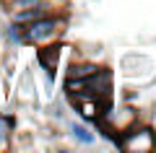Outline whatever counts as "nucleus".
<instances>
[{
  "label": "nucleus",
  "instance_id": "1",
  "mask_svg": "<svg viewBox=\"0 0 156 153\" xmlns=\"http://www.w3.org/2000/svg\"><path fill=\"white\" fill-rule=\"evenodd\" d=\"M62 16H39L29 23H21V39L23 44H50L57 34L62 31Z\"/></svg>",
  "mask_w": 156,
  "mask_h": 153
},
{
  "label": "nucleus",
  "instance_id": "2",
  "mask_svg": "<svg viewBox=\"0 0 156 153\" xmlns=\"http://www.w3.org/2000/svg\"><path fill=\"white\" fill-rule=\"evenodd\" d=\"M151 130H133L128 137L117 140V148H128V151H138V148H151Z\"/></svg>",
  "mask_w": 156,
  "mask_h": 153
},
{
  "label": "nucleus",
  "instance_id": "3",
  "mask_svg": "<svg viewBox=\"0 0 156 153\" xmlns=\"http://www.w3.org/2000/svg\"><path fill=\"white\" fill-rule=\"evenodd\" d=\"M65 127H68V135H70L76 143H81V145H94L96 143L94 130H91L86 122H68Z\"/></svg>",
  "mask_w": 156,
  "mask_h": 153
},
{
  "label": "nucleus",
  "instance_id": "4",
  "mask_svg": "<svg viewBox=\"0 0 156 153\" xmlns=\"http://www.w3.org/2000/svg\"><path fill=\"white\" fill-rule=\"evenodd\" d=\"M60 49L62 47L50 44V47H44V49H39V52H37V57H39V62H42V68L47 70V75H55L57 62H60Z\"/></svg>",
  "mask_w": 156,
  "mask_h": 153
},
{
  "label": "nucleus",
  "instance_id": "5",
  "mask_svg": "<svg viewBox=\"0 0 156 153\" xmlns=\"http://www.w3.org/2000/svg\"><path fill=\"white\" fill-rule=\"evenodd\" d=\"M96 70H99V68H96L94 62H76V65H70L65 70V78H89V75H94Z\"/></svg>",
  "mask_w": 156,
  "mask_h": 153
},
{
  "label": "nucleus",
  "instance_id": "6",
  "mask_svg": "<svg viewBox=\"0 0 156 153\" xmlns=\"http://www.w3.org/2000/svg\"><path fill=\"white\" fill-rule=\"evenodd\" d=\"M3 34H5V39L11 44H23V39H21V23H8L5 29H3Z\"/></svg>",
  "mask_w": 156,
  "mask_h": 153
},
{
  "label": "nucleus",
  "instance_id": "7",
  "mask_svg": "<svg viewBox=\"0 0 156 153\" xmlns=\"http://www.w3.org/2000/svg\"><path fill=\"white\" fill-rule=\"evenodd\" d=\"M8 135H11V127H8L5 117H0V148L8 145Z\"/></svg>",
  "mask_w": 156,
  "mask_h": 153
}]
</instances>
